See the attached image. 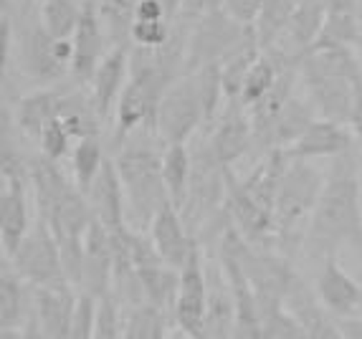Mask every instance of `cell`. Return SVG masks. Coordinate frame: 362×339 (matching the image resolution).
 <instances>
[{
  "mask_svg": "<svg viewBox=\"0 0 362 339\" xmlns=\"http://www.w3.org/2000/svg\"><path fill=\"white\" fill-rule=\"evenodd\" d=\"M206 314H208V268L203 266L200 243L180 268V286H177L173 321L180 332L193 339H206Z\"/></svg>",
  "mask_w": 362,
  "mask_h": 339,
  "instance_id": "obj_10",
  "label": "cell"
},
{
  "mask_svg": "<svg viewBox=\"0 0 362 339\" xmlns=\"http://www.w3.org/2000/svg\"><path fill=\"white\" fill-rule=\"evenodd\" d=\"M168 339H193V337H187L185 332H177V334H173V337H168Z\"/></svg>",
  "mask_w": 362,
  "mask_h": 339,
  "instance_id": "obj_46",
  "label": "cell"
},
{
  "mask_svg": "<svg viewBox=\"0 0 362 339\" xmlns=\"http://www.w3.org/2000/svg\"><path fill=\"white\" fill-rule=\"evenodd\" d=\"M302 249L309 258L334 256L339 249L362 254V188L355 150L332 160L325 188L304 230Z\"/></svg>",
  "mask_w": 362,
  "mask_h": 339,
  "instance_id": "obj_1",
  "label": "cell"
},
{
  "mask_svg": "<svg viewBox=\"0 0 362 339\" xmlns=\"http://www.w3.org/2000/svg\"><path fill=\"white\" fill-rule=\"evenodd\" d=\"M38 3H41V0H38Z\"/></svg>",
  "mask_w": 362,
  "mask_h": 339,
  "instance_id": "obj_48",
  "label": "cell"
},
{
  "mask_svg": "<svg viewBox=\"0 0 362 339\" xmlns=\"http://www.w3.org/2000/svg\"><path fill=\"white\" fill-rule=\"evenodd\" d=\"M30 170L3 175L0 185V243L3 258H11L30 233Z\"/></svg>",
  "mask_w": 362,
  "mask_h": 339,
  "instance_id": "obj_11",
  "label": "cell"
},
{
  "mask_svg": "<svg viewBox=\"0 0 362 339\" xmlns=\"http://www.w3.org/2000/svg\"><path fill=\"white\" fill-rule=\"evenodd\" d=\"M94 218L109 230H119L127 225V203H124V188H122L117 162L112 157L104 160L102 172L97 175L94 185L86 193Z\"/></svg>",
  "mask_w": 362,
  "mask_h": 339,
  "instance_id": "obj_22",
  "label": "cell"
},
{
  "mask_svg": "<svg viewBox=\"0 0 362 339\" xmlns=\"http://www.w3.org/2000/svg\"><path fill=\"white\" fill-rule=\"evenodd\" d=\"M206 109L198 91V79L195 73H182L175 84L170 86L157 104L155 121L152 129L163 145H187V140L206 127Z\"/></svg>",
  "mask_w": 362,
  "mask_h": 339,
  "instance_id": "obj_7",
  "label": "cell"
},
{
  "mask_svg": "<svg viewBox=\"0 0 362 339\" xmlns=\"http://www.w3.org/2000/svg\"><path fill=\"white\" fill-rule=\"evenodd\" d=\"M71 182L66 180V175L59 170V162L36 155L30 157V195L36 203V218H46L51 213V208L56 206V200L64 195V190Z\"/></svg>",
  "mask_w": 362,
  "mask_h": 339,
  "instance_id": "obj_25",
  "label": "cell"
},
{
  "mask_svg": "<svg viewBox=\"0 0 362 339\" xmlns=\"http://www.w3.org/2000/svg\"><path fill=\"white\" fill-rule=\"evenodd\" d=\"M71 134H69V129L64 127V121L56 117V119H51L46 127L41 129V134H38V147H41V155L43 157L54 160V162H61V160L66 157L69 147H71Z\"/></svg>",
  "mask_w": 362,
  "mask_h": 339,
  "instance_id": "obj_35",
  "label": "cell"
},
{
  "mask_svg": "<svg viewBox=\"0 0 362 339\" xmlns=\"http://www.w3.org/2000/svg\"><path fill=\"white\" fill-rule=\"evenodd\" d=\"M254 25H243L233 20L223 8L206 13L200 20L190 25L187 33V49H185V73H193L211 64H221L228 59L243 38L251 33Z\"/></svg>",
  "mask_w": 362,
  "mask_h": 339,
  "instance_id": "obj_8",
  "label": "cell"
},
{
  "mask_svg": "<svg viewBox=\"0 0 362 339\" xmlns=\"http://www.w3.org/2000/svg\"><path fill=\"white\" fill-rule=\"evenodd\" d=\"M104 160H107V155H104L99 134L76 140V145H74V150H71V175H74V182H76V188L84 195L89 193V188L94 185L97 175L102 172Z\"/></svg>",
  "mask_w": 362,
  "mask_h": 339,
  "instance_id": "obj_32",
  "label": "cell"
},
{
  "mask_svg": "<svg viewBox=\"0 0 362 339\" xmlns=\"http://www.w3.org/2000/svg\"><path fill=\"white\" fill-rule=\"evenodd\" d=\"M6 261L30 286L69 284L66 276H64V266H61L59 238L54 236L51 225L41 218H36L30 233L18 246V251Z\"/></svg>",
  "mask_w": 362,
  "mask_h": 339,
  "instance_id": "obj_9",
  "label": "cell"
},
{
  "mask_svg": "<svg viewBox=\"0 0 362 339\" xmlns=\"http://www.w3.org/2000/svg\"><path fill=\"white\" fill-rule=\"evenodd\" d=\"M317 109L309 99L291 97L289 102L281 107L276 121H274L272 129V150H289L304 132L307 127L317 119Z\"/></svg>",
  "mask_w": 362,
  "mask_h": 339,
  "instance_id": "obj_26",
  "label": "cell"
},
{
  "mask_svg": "<svg viewBox=\"0 0 362 339\" xmlns=\"http://www.w3.org/2000/svg\"><path fill=\"white\" fill-rule=\"evenodd\" d=\"M350 150H355L352 129L347 124H339V121L317 117L307 127V132L284 152L289 160H334Z\"/></svg>",
  "mask_w": 362,
  "mask_h": 339,
  "instance_id": "obj_16",
  "label": "cell"
},
{
  "mask_svg": "<svg viewBox=\"0 0 362 339\" xmlns=\"http://www.w3.org/2000/svg\"><path fill=\"white\" fill-rule=\"evenodd\" d=\"M299 79L317 114L350 124L357 86L362 84V61L355 49H327L299 56Z\"/></svg>",
  "mask_w": 362,
  "mask_h": 339,
  "instance_id": "obj_3",
  "label": "cell"
},
{
  "mask_svg": "<svg viewBox=\"0 0 362 339\" xmlns=\"http://www.w3.org/2000/svg\"><path fill=\"white\" fill-rule=\"evenodd\" d=\"M115 286V249H112V230L97 218L84 236V268L78 294H89L97 302L107 299Z\"/></svg>",
  "mask_w": 362,
  "mask_h": 339,
  "instance_id": "obj_12",
  "label": "cell"
},
{
  "mask_svg": "<svg viewBox=\"0 0 362 339\" xmlns=\"http://www.w3.org/2000/svg\"><path fill=\"white\" fill-rule=\"evenodd\" d=\"M147 233H150L157 254L163 256L165 263H170L177 271L185 266V261L198 246V238L190 236V230L182 223V215L175 206H168L157 213V218L152 220Z\"/></svg>",
  "mask_w": 362,
  "mask_h": 339,
  "instance_id": "obj_20",
  "label": "cell"
},
{
  "mask_svg": "<svg viewBox=\"0 0 362 339\" xmlns=\"http://www.w3.org/2000/svg\"><path fill=\"white\" fill-rule=\"evenodd\" d=\"M74 43V61H71V79L78 86H89L97 73L102 59L109 54V38L104 33V25L99 20L97 6L86 3L81 23L71 38Z\"/></svg>",
  "mask_w": 362,
  "mask_h": 339,
  "instance_id": "obj_14",
  "label": "cell"
},
{
  "mask_svg": "<svg viewBox=\"0 0 362 339\" xmlns=\"http://www.w3.org/2000/svg\"><path fill=\"white\" fill-rule=\"evenodd\" d=\"M226 175H228V167L213 155L211 145L206 140L203 147L193 155V177H190L185 203L180 208L182 223L187 225L193 238H198L200 230L223 210Z\"/></svg>",
  "mask_w": 362,
  "mask_h": 339,
  "instance_id": "obj_6",
  "label": "cell"
},
{
  "mask_svg": "<svg viewBox=\"0 0 362 339\" xmlns=\"http://www.w3.org/2000/svg\"><path fill=\"white\" fill-rule=\"evenodd\" d=\"M325 188V177L314 170L309 160H289L281 182H279L276 203H274V220H276V249L284 254L291 246H299V225L312 218L317 200Z\"/></svg>",
  "mask_w": 362,
  "mask_h": 339,
  "instance_id": "obj_5",
  "label": "cell"
},
{
  "mask_svg": "<svg viewBox=\"0 0 362 339\" xmlns=\"http://www.w3.org/2000/svg\"><path fill=\"white\" fill-rule=\"evenodd\" d=\"M160 3H163L165 11H168L170 20H175L177 13H180V8H182V0H160Z\"/></svg>",
  "mask_w": 362,
  "mask_h": 339,
  "instance_id": "obj_44",
  "label": "cell"
},
{
  "mask_svg": "<svg viewBox=\"0 0 362 339\" xmlns=\"http://www.w3.org/2000/svg\"><path fill=\"white\" fill-rule=\"evenodd\" d=\"M355 51H357V56H360V61H362V28H360V38H357V46H355Z\"/></svg>",
  "mask_w": 362,
  "mask_h": 339,
  "instance_id": "obj_45",
  "label": "cell"
},
{
  "mask_svg": "<svg viewBox=\"0 0 362 339\" xmlns=\"http://www.w3.org/2000/svg\"><path fill=\"white\" fill-rule=\"evenodd\" d=\"M66 99V86H41V89L30 91L25 97H21L13 104V121L21 134H25L28 140L36 142L41 129L49 124L51 119L61 114ZM11 107V104H8Z\"/></svg>",
  "mask_w": 362,
  "mask_h": 339,
  "instance_id": "obj_21",
  "label": "cell"
},
{
  "mask_svg": "<svg viewBox=\"0 0 362 339\" xmlns=\"http://www.w3.org/2000/svg\"><path fill=\"white\" fill-rule=\"evenodd\" d=\"M284 304L294 314V319L299 321L307 339H344L342 329H339V319L322 307L317 294L302 279H296V284L286 294Z\"/></svg>",
  "mask_w": 362,
  "mask_h": 339,
  "instance_id": "obj_19",
  "label": "cell"
},
{
  "mask_svg": "<svg viewBox=\"0 0 362 339\" xmlns=\"http://www.w3.org/2000/svg\"><path fill=\"white\" fill-rule=\"evenodd\" d=\"M266 0H221V8L243 25H254Z\"/></svg>",
  "mask_w": 362,
  "mask_h": 339,
  "instance_id": "obj_37",
  "label": "cell"
},
{
  "mask_svg": "<svg viewBox=\"0 0 362 339\" xmlns=\"http://www.w3.org/2000/svg\"><path fill=\"white\" fill-rule=\"evenodd\" d=\"M193 177V152L187 145H168L163 152V180L168 188L170 203L180 210L185 203L187 188Z\"/></svg>",
  "mask_w": 362,
  "mask_h": 339,
  "instance_id": "obj_28",
  "label": "cell"
},
{
  "mask_svg": "<svg viewBox=\"0 0 362 339\" xmlns=\"http://www.w3.org/2000/svg\"><path fill=\"white\" fill-rule=\"evenodd\" d=\"M168 321L173 316L152 304H139L127 311L122 324V339H168Z\"/></svg>",
  "mask_w": 362,
  "mask_h": 339,
  "instance_id": "obj_34",
  "label": "cell"
},
{
  "mask_svg": "<svg viewBox=\"0 0 362 339\" xmlns=\"http://www.w3.org/2000/svg\"><path fill=\"white\" fill-rule=\"evenodd\" d=\"M325 18H327V6L322 0H299L294 18H291V25L286 30L291 43H294L296 56L307 54L309 46L317 41Z\"/></svg>",
  "mask_w": 362,
  "mask_h": 339,
  "instance_id": "obj_33",
  "label": "cell"
},
{
  "mask_svg": "<svg viewBox=\"0 0 362 339\" xmlns=\"http://www.w3.org/2000/svg\"><path fill=\"white\" fill-rule=\"evenodd\" d=\"M216 8H221V0H182V8L175 20H180L185 25H193L195 20H200L206 13L216 11Z\"/></svg>",
  "mask_w": 362,
  "mask_h": 339,
  "instance_id": "obj_38",
  "label": "cell"
},
{
  "mask_svg": "<svg viewBox=\"0 0 362 339\" xmlns=\"http://www.w3.org/2000/svg\"><path fill=\"white\" fill-rule=\"evenodd\" d=\"M339 329L344 339H362V316H344L339 319Z\"/></svg>",
  "mask_w": 362,
  "mask_h": 339,
  "instance_id": "obj_42",
  "label": "cell"
},
{
  "mask_svg": "<svg viewBox=\"0 0 362 339\" xmlns=\"http://www.w3.org/2000/svg\"><path fill=\"white\" fill-rule=\"evenodd\" d=\"M33 311V286L3 258L0 271V327H21Z\"/></svg>",
  "mask_w": 362,
  "mask_h": 339,
  "instance_id": "obj_24",
  "label": "cell"
},
{
  "mask_svg": "<svg viewBox=\"0 0 362 339\" xmlns=\"http://www.w3.org/2000/svg\"><path fill=\"white\" fill-rule=\"evenodd\" d=\"M99 20L109 46H132V28L137 23V0H102L97 6Z\"/></svg>",
  "mask_w": 362,
  "mask_h": 339,
  "instance_id": "obj_30",
  "label": "cell"
},
{
  "mask_svg": "<svg viewBox=\"0 0 362 339\" xmlns=\"http://www.w3.org/2000/svg\"><path fill=\"white\" fill-rule=\"evenodd\" d=\"M41 220L51 225L59 241L61 238H84L89 225L94 223V210L89 206V198L76 188V182H71L64 190V195L56 200V206L51 208L49 215Z\"/></svg>",
  "mask_w": 362,
  "mask_h": 339,
  "instance_id": "obj_23",
  "label": "cell"
},
{
  "mask_svg": "<svg viewBox=\"0 0 362 339\" xmlns=\"http://www.w3.org/2000/svg\"><path fill=\"white\" fill-rule=\"evenodd\" d=\"M347 127L352 129V134H355V140L362 145V84L357 86L355 104H352V114H350V124H347Z\"/></svg>",
  "mask_w": 362,
  "mask_h": 339,
  "instance_id": "obj_41",
  "label": "cell"
},
{
  "mask_svg": "<svg viewBox=\"0 0 362 339\" xmlns=\"http://www.w3.org/2000/svg\"><path fill=\"white\" fill-rule=\"evenodd\" d=\"M173 20H137L132 28V46L137 49H163L173 38Z\"/></svg>",
  "mask_w": 362,
  "mask_h": 339,
  "instance_id": "obj_36",
  "label": "cell"
},
{
  "mask_svg": "<svg viewBox=\"0 0 362 339\" xmlns=\"http://www.w3.org/2000/svg\"><path fill=\"white\" fill-rule=\"evenodd\" d=\"M3 339H51L49 334L43 332V327L38 324V319L30 311L28 319L16 329H3Z\"/></svg>",
  "mask_w": 362,
  "mask_h": 339,
  "instance_id": "obj_39",
  "label": "cell"
},
{
  "mask_svg": "<svg viewBox=\"0 0 362 339\" xmlns=\"http://www.w3.org/2000/svg\"><path fill=\"white\" fill-rule=\"evenodd\" d=\"M137 20H170L160 0H137Z\"/></svg>",
  "mask_w": 362,
  "mask_h": 339,
  "instance_id": "obj_40",
  "label": "cell"
},
{
  "mask_svg": "<svg viewBox=\"0 0 362 339\" xmlns=\"http://www.w3.org/2000/svg\"><path fill=\"white\" fill-rule=\"evenodd\" d=\"M314 294L322 302L327 311H332L337 319L344 316H360L362 311V284H357L350 273L337 263L334 256H327L322 261V268L317 273Z\"/></svg>",
  "mask_w": 362,
  "mask_h": 339,
  "instance_id": "obj_15",
  "label": "cell"
},
{
  "mask_svg": "<svg viewBox=\"0 0 362 339\" xmlns=\"http://www.w3.org/2000/svg\"><path fill=\"white\" fill-rule=\"evenodd\" d=\"M163 140L150 127H139L117 147L115 162L124 188L127 225L134 230H150L157 213L173 206L163 180Z\"/></svg>",
  "mask_w": 362,
  "mask_h": 339,
  "instance_id": "obj_2",
  "label": "cell"
},
{
  "mask_svg": "<svg viewBox=\"0 0 362 339\" xmlns=\"http://www.w3.org/2000/svg\"><path fill=\"white\" fill-rule=\"evenodd\" d=\"M327 11H352L362 16V0H322Z\"/></svg>",
  "mask_w": 362,
  "mask_h": 339,
  "instance_id": "obj_43",
  "label": "cell"
},
{
  "mask_svg": "<svg viewBox=\"0 0 362 339\" xmlns=\"http://www.w3.org/2000/svg\"><path fill=\"white\" fill-rule=\"evenodd\" d=\"M362 16L352 11H327V18L322 23V30L317 41L309 46L307 54L327 49H355L360 38ZM304 56V54H302Z\"/></svg>",
  "mask_w": 362,
  "mask_h": 339,
  "instance_id": "obj_27",
  "label": "cell"
},
{
  "mask_svg": "<svg viewBox=\"0 0 362 339\" xmlns=\"http://www.w3.org/2000/svg\"><path fill=\"white\" fill-rule=\"evenodd\" d=\"M208 145L226 167H233V162L254 150V124L241 102H226L223 112L218 114V124H213Z\"/></svg>",
  "mask_w": 362,
  "mask_h": 339,
  "instance_id": "obj_13",
  "label": "cell"
},
{
  "mask_svg": "<svg viewBox=\"0 0 362 339\" xmlns=\"http://www.w3.org/2000/svg\"><path fill=\"white\" fill-rule=\"evenodd\" d=\"M81 3H91V6H99L102 0H81Z\"/></svg>",
  "mask_w": 362,
  "mask_h": 339,
  "instance_id": "obj_47",
  "label": "cell"
},
{
  "mask_svg": "<svg viewBox=\"0 0 362 339\" xmlns=\"http://www.w3.org/2000/svg\"><path fill=\"white\" fill-rule=\"evenodd\" d=\"M129 56H132V46H115L109 49V54L102 59L97 73L89 84L91 99L97 107L102 121L109 117H115L117 102H119L122 91L129 81Z\"/></svg>",
  "mask_w": 362,
  "mask_h": 339,
  "instance_id": "obj_17",
  "label": "cell"
},
{
  "mask_svg": "<svg viewBox=\"0 0 362 339\" xmlns=\"http://www.w3.org/2000/svg\"><path fill=\"white\" fill-rule=\"evenodd\" d=\"M296 6H299V0H266L254 23V33L261 51L274 49L279 38L289 30Z\"/></svg>",
  "mask_w": 362,
  "mask_h": 339,
  "instance_id": "obj_29",
  "label": "cell"
},
{
  "mask_svg": "<svg viewBox=\"0 0 362 339\" xmlns=\"http://www.w3.org/2000/svg\"><path fill=\"white\" fill-rule=\"evenodd\" d=\"M11 16V11L6 8ZM13 49L18 56L21 71L28 76L30 81H36L41 86H54L59 84L66 73H71V61H74V43L71 38L56 41L49 30L43 28L41 16L25 13L23 18H13Z\"/></svg>",
  "mask_w": 362,
  "mask_h": 339,
  "instance_id": "obj_4",
  "label": "cell"
},
{
  "mask_svg": "<svg viewBox=\"0 0 362 339\" xmlns=\"http://www.w3.org/2000/svg\"><path fill=\"white\" fill-rule=\"evenodd\" d=\"M86 3L81 0H41L38 6V16H41L43 28L49 30L56 41L64 38H74L81 16H84Z\"/></svg>",
  "mask_w": 362,
  "mask_h": 339,
  "instance_id": "obj_31",
  "label": "cell"
},
{
  "mask_svg": "<svg viewBox=\"0 0 362 339\" xmlns=\"http://www.w3.org/2000/svg\"><path fill=\"white\" fill-rule=\"evenodd\" d=\"M78 294L71 284L33 286V316L51 339H69Z\"/></svg>",
  "mask_w": 362,
  "mask_h": 339,
  "instance_id": "obj_18",
  "label": "cell"
}]
</instances>
